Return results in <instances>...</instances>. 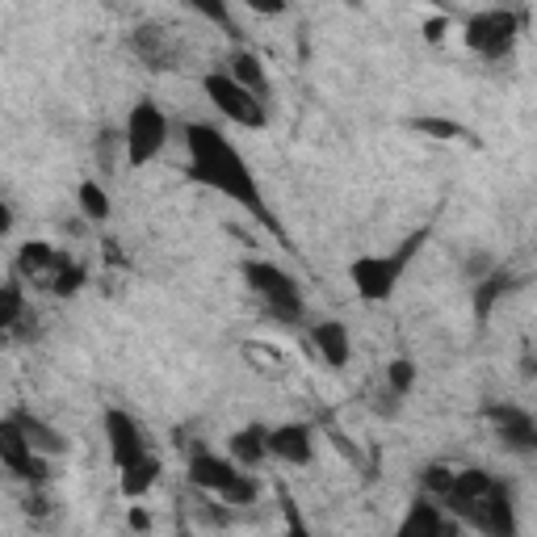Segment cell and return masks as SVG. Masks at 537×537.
<instances>
[{
  "mask_svg": "<svg viewBox=\"0 0 537 537\" xmlns=\"http://www.w3.org/2000/svg\"><path fill=\"white\" fill-rule=\"evenodd\" d=\"M269 458L286 462V466H311V462H315V437H311V424L290 420V424L269 428Z\"/></svg>",
  "mask_w": 537,
  "mask_h": 537,
  "instance_id": "obj_12",
  "label": "cell"
},
{
  "mask_svg": "<svg viewBox=\"0 0 537 537\" xmlns=\"http://www.w3.org/2000/svg\"><path fill=\"white\" fill-rule=\"evenodd\" d=\"M126 525H131V533H152V512H147L143 504H131V512H126Z\"/></svg>",
  "mask_w": 537,
  "mask_h": 537,
  "instance_id": "obj_34",
  "label": "cell"
},
{
  "mask_svg": "<svg viewBox=\"0 0 537 537\" xmlns=\"http://www.w3.org/2000/svg\"><path fill=\"white\" fill-rule=\"evenodd\" d=\"M235 475H240V466H235L227 454H214V449H206V445H198L189 454L185 479L198 496H223V491L235 483Z\"/></svg>",
  "mask_w": 537,
  "mask_h": 537,
  "instance_id": "obj_10",
  "label": "cell"
},
{
  "mask_svg": "<svg viewBox=\"0 0 537 537\" xmlns=\"http://www.w3.org/2000/svg\"><path fill=\"white\" fill-rule=\"evenodd\" d=\"M21 508H26V517H51L55 504H51V496L42 487H30V496L21 500Z\"/></svg>",
  "mask_w": 537,
  "mask_h": 537,
  "instance_id": "obj_32",
  "label": "cell"
},
{
  "mask_svg": "<svg viewBox=\"0 0 537 537\" xmlns=\"http://www.w3.org/2000/svg\"><path fill=\"white\" fill-rule=\"evenodd\" d=\"M475 529L487 537H517V500H512V487L504 479H496V487H491Z\"/></svg>",
  "mask_w": 537,
  "mask_h": 537,
  "instance_id": "obj_13",
  "label": "cell"
},
{
  "mask_svg": "<svg viewBox=\"0 0 537 537\" xmlns=\"http://www.w3.org/2000/svg\"><path fill=\"white\" fill-rule=\"evenodd\" d=\"M101 433H105V445H110V462H114L118 470H122V466H131L135 458L147 454L143 424H139L131 412H122V407H105Z\"/></svg>",
  "mask_w": 537,
  "mask_h": 537,
  "instance_id": "obj_9",
  "label": "cell"
},
{
  "mask_svg": "<svg viewBox=\"0 0 537 537\" xmlns=\"http://www.w3.org/2000/svg\"><path fill=\"white\" fill-rule=\"evenodd\" d=\"M168 147V114L152 97H143L131 105L126 114V126H122V156L131 168H147L160 152Z\"/></svg>",
  "mask_w": 537,
  "mask_h": 537,
  "instance_id": "obj_4",
  "label": "cell"
},
{
  "mask_svg": "<svg viewBox=\"0 0 537 537\" xmlns=\"http://www.w3.org/2000/svg\"><path fill=\"white\" fill-rule=\"evenodd\" d=\"M26 315V294L17 282H0V332L17 328V319Z\"/></svg>",
  "mask_w": 537,
  "mask_h": 537,
  "instance_id": "obj_26",
  "label": "cell"
},
{
  "mask_svg": "<svg viewBox=\"0 0 537 537\" xmlns=\"http://www.w3.org/2000/svg\"><path fill=\"white\" fill-rule=\"evenodd\" d=\"M227 458L240 466V470L261 466V462L269 458V428H265V424H244V428H235V433L227 437Z\"/></svg>",
  "mask_w": 537,
  "mask_h": 537,
  "instance_id": "obj_17",
  "label": "cell"
},
{
  "mask_svg": "<svg viewBox=\"0 0 537 537\" xmlns=\"http://www.w3.org/2000/svg\"><path fill=\"white\" fill-rule=\"evenodd\" d=\"M391 537H462V525L449 517V512L437 504V500H428V496H416L412 508L403 512V521Z\"/></svg>",
  "mask_w": 537,
  "mask_h": 537,
  "instance_id": "obj_11",
  "label": "cell"
},
{
  "mask_svg": "<svg viewBox=\"0 0 537 537\" xmlns=\"http://www.w3.org/2000/svg\"><path fill=\"white\" fill-rule=\"evenodd\" d=\"M156 483H160V458L152 454V449H147L143 458H135L131 466L118 470V491H122V500H131V504L143 500Z\"/></svg>",
  "mask_w": 537,
  "mask_h": 537,
  "instance_id": "obj_19",
  "label": "cell"
},
{
  "mask_svg": "<svg viewBox=\"0 0 537 537\" xmlns=\"http://www.w3.org/2000/svg\"><path fill=\"white\" fill-rule=\"evenodd\" d=\"M244 282L248 290L261 298L265 311L277 319V324H303L307 319V303H303V290H298V282L273 261H244Z\"/></svg>",
  "mask_w": 537,
  "mask_h": 537,
  "instance_id": "obj_3",
  "label": "cell"
},
{
  "mask_svg": "<svg viewBox=\"0 0 537 537\" xmlns=\"http://www.w3.org/2000/svg\"><path fill=\"white\" fill-rule=\"evenodd\" d=\"M47 282H51L55 298H72V294L84 290V282H89V269H84L80 261H63V256H59V265H55V273L47 277Z\"/></svg>",
  "mask_w": 537,
  "mask_h": 537,
  "instance_id": "obj_23",
  "label": "cell"
},
{
  "mask_svg": "<svg viewBox=\"0 0 537 537\" xmlns=\"http://www.w3.org/2000/svg\"><path fill=\"white\" fill-rule=\"evenodd\" d=\"M521 26H525V13H512V9H483V13H470L466 26H462V38L466 47L483 55L487 63H500L512 55L521 38Z\"/></svg>",
  "mask_w": 537,
  "mask_h": 537,
  "instance_id": "obj_5",
  "label": "cell"
},
{
  "mask_svg": "<svg viewBox=\"0 0 537 537\" xmlns=\"http://www.w3.org/2000/svg\"><path fill=\"white\" fill-rule=\"evenodd\" d=\"M386 386H391L395 399L412 395V386H416V361L412 357H395L391 365H386Z\"/></svg>",
  "mask_w": 537,
  "mask_h": 537,
  "instance_id": "obj_27",
  "label": "cell"
},
{
  "mask_svg": "<svg viewBox=\"0 0 537 537\" xmlns=\"http://www.w3.org/2000/svg\"><path fill=\"white\" fill-rule=\"evenodd\" d=\"M214 500L227 504L231 512H235V508H252L256 500H261V483H256V479L248 475V470H240V475H235V483L223 491V496H214Z\"/></svg>",
  "mask_w": 537,
  "mask_h": 537,
  "instance_id": "obj_25",
  "label": "cell"
},
{
  "mask_svg": "<svg viewBox=\"0 0 537 537\" xmlns=\"http://www.w3.org/2000/svg\"><path fill=\"white\" fill-rule=\"evenodd\" d=\"M424 235L428 231H416V235H407V244L395 248V252H378V256H357V261L349 265V282L357 290L361 303H386L399 282H403V273L407 265H412V256L424 248Z\"/></svg>",
  "mask_w": 537,
  "mask_h": 537,
  "instance_id": "obj_2",
  "label": "cell"
},
{
  "mask_svg": "<svg viewBox=\"0 0 537 537\" xmlns=\"http://www.w3.org/2000/svg\"><path fill=\"white\" fill-rule=\"evenodd\" d=\"M487 424L496 428V437L504 449H512V454H537V420L525 412V407L517 403H487L483 407Z\"/></svg>",
  "mask_w": 537,
  "mask_h": 537,
  "instance_id": "obj_8",
  "label": "cell"
},
{
  "mask_svg": "<svg viewBox=\"0 0 537 537\" xmlns=\"http://www.w3.org/2000/svg\"><path fill=\"white\" fill-rule=\"evenodd\" d=\"M13 420H17L21 433H26V441H30L34 454H42V458H59V454H68V437H63L51 420H42L38 412H30V407H17Z\"/></svg>",
  "mask_w": 537,
  "mask_h": 537,
  "instance_id": "obj_16",
  "label": "cell"
},
{
  "mask_svg": "<svg viewBox=\"0 0 537 537\" xmlns=\"http://www.w3.org/2000/svg\"><path fill=\"white\" fill-rule=\"evenodd\" d=\"M193 13L206 17V21H214V26H223L231 38L240 34V30H235V13H231V5H219V0H202V5H193Z\"/></svg>",
  "mask_w": 537,
  "mask_h": 537,
  "instance_id": "obj_29",
  "label": "cell"
},
{
  "mask_svg": "<svg viewBox=\"0 0 537 537\" xmlns=\"http://www.w3.org/2000/svg\"><path fill=\"white\" fill-rule=\"evenodd\" d=\"M202 93H206V101L214 105V110H219L231 126H240V131H265L269 126V101L240 89L227 72H206L202 76Z\"/></svg>",
  "mask_w": 537,
  "mask_h": 537,
  "instance_id": "obj_6",
  "label": "cell"
},
{
  "mask_svg": "<svg viewBox=\"0 0 537 537\" xmlns=\"http://www.w3.org/2000/svg\"><path fill=\"white\" fill-rule=\"evenodd\" d=\"M449 487H454V466H445V462H428L420 466V496L428 500H445L449 496Z\"/></svg>",
  "mask_w": 537,
  "mask_h": 537,
  "instance_id": "obj_24",
  "label": "cell"
},
{
  "mask_svg": "<svg viewBox=\"0 0 537 537\" xmlns=\"http://www.w3.org/2000/svg\"><path fill=\"white\" fill-rule=\"evenodd\" d=\"M282 512H286V533L282 537H311V529H307V521L298 517V508H294V500L282 491Z\"/></svg>",
  "mask_w": 537,
  "mask_h": 537,
  "instance_id": "obj_30",
  "label": "cell"
},
{
  "mask_svg": "<svg viewBox=\"0 0 537 537\" xmlns=\"http://www.w3.org/2000/svg\"><path fill=\"white\" fill-rule=\"evenodd\" d=\"M114 147H122V131H101L97 135V160L114 164Z\"/></svg>",
  "mask_w": 537,
  "mask_h": 537,
  "instance_id": "obj_33",
  "label": "cell"
},
{
  "mask_svg": "<svg viewBox=\"0 0 537 537\" xmlns=\"http://www.w3.org/2000/svg\"><path fill=\"white\" fill-rule=\"evenodd\" d=\"M131 51L147 63V68H156V72H168L177 63V47H173V38H168L164 26H135L131 30Z\"/></svg>",
  "mask_w": 537,
  "mask_h": 537,
  "instance_id": "obj_15",
  "label": "cell"
},
{
  "mask_svg": "<svg viewBox=\"0 0 537 537\" xmlns=\"http://www.w3.org/2000/svg\"><path fill=\"white\" fill-rule=\"evenodd\" d=\"M185 152H189V181H198V185H206L214 193H223L227 202L248 210L265 231L282 235V223H277V214L269 210V202H265L261 185H256V173L248 168L244 152L219 131V126L189 122L185 126Z\"/></svg>",
  "mask_w": 537,
  "mask_h": 537,
  "instance_id": "obj_1",
  "label": "cell"
},
{
  "mask_svg": "<svg viewBox=\"0 0 537 537\" xmlns=\"http://www.w3.org/2000/svg\"><path fill=\"white\" fill-rule=\"evenodd\" d=\"M240 89H248L252 97H269V72H265V63H261V55H252L248 47H235L231 55H227V68H223Z\"/></svg>",
  "mask_w": 537,
  "mask_h": 537,
  "instance_id": "obj_18",
  "label": "cell"
},
{
  "mask_svg": "<svg viewBox=\"0 0 537 537\" xmlns=\"http://www.w3.org/2000/svg\"><path fill=\"white\" fill-rule=\"evenodd\" d=\"M311 345L332 370H345V365L353 361V336L340 319H319V324H311Z\"/></svg>",
  "mask_w": 537,
  "mask_h": 537,
  "instance_id": "obj_14",
  "label": "cell"
},
{
  "mask_svg": "<svg viewBox=\"0 0 537 537\" xmlns=\"http://www.w3.org/2000/svg\"><path fill=\"white\" fill-rule=\"evenodd\" d=\"M9 231H13V206L0 198V235H9Z\"/></svg>",
  "mask_w": 537,
  "mask_h": 537,
  "instance_id": "obj_36",
  "label": "cell"
},
{
  "mask_svg": "<svg viewBox=\"0 0 537 537\" xmlns=\"http://www.w3.org/2000/svg\"><path fill=\"white\" fill-rule=\"evenodd\" d=\"M0 466L9 475H17L26 487H47V479H51V458L34 454L13 416H0Z\"/></svg>",
  "mask_w": 537,
  "mask_h": 537,
  "instance_id": "obj_7",
  "label": "cell"
},
{
  "mask_svg": "<svg viewBox=\"0 0 537 537\" xmlns=\"http://www.w3.org/2000/svg\"><path fill=\"white\" fill-rule=\"evenodd\" d=\"M59 265V252L47 240H26L17 248V277H51Z\"/></svg>",
  "mask_w": 537,
  "mask_h": 537,
  "instance_id": "obj_21",
  "label": "cell"
},
{
  "mask_svg": "<svg viewBox=\"0 0 537 537\" xmlns=\"http://www.w3.org/2000/svg\"><path fill=\"white\" fill-rule=\"evenodd\" d=\"M517 286L512 277L504 273V269H496V273H487L483 282H475V294H470V303H475V324L483 328L487 319H491V311H496L500 303H504V294Z\"/></svg>",
  "mask_w": 537,
  "mask_h": 537,
  "instance_id": "obj_20",
  "label": "cell"
},
{
  "mask_svg": "<svg viewBox=\"0 0 537 537\" xmlns=\"http://www.w3.org/2000/svg\"><path fill=\"white\" fill-rule=\"evenodd\" d=\"M407 126L420 131V135H428V139H470L466 126L462 122H449V118H412Z\"/></svg>",
  "mask_w": 537,
  "mask_h": 537,
  "instance_id": "obj_28",
  "label": "cell"
},
{
  "mask_svg": "<svg viewBox=\"0 0 537 537\" xmlns=\"http://www.w3.org/2000/svg\"><path fill=\"white\" fill-rule=\"evenodd\" d=\"M445 26H449L445 17H428V21H424V38H428V42H441V38H445Z\"/></svg>",
  "mask_w": 537,
  "mask_h": 537,
  "instance_id": "obj_35",
  "label": "cell"
},
{
  "mask_svg": "<svg viewBox=\"0 0 537 537\" xmlns=\"http://www.w3.org/2000/svg\"><path fill=\"white\" fill-rule=\"evenodd\" d=\"M252 13H269V17H277V13H286V5H277V0H269V5H265V0H256Z\"/></svg>",
  "mask_w": 537,
  "mask_h": 537,
  "instance_id": "obj_37",
  "label": "cell"
},
{
  "mask_svg": "<svg viewBox=\"0 0 537 537\" xmlns=\"http://www.w3.org/2000/svg\"><path fill=\"white\" fill-rule=\"evenodd\" d=\"M466 282H483L487 273H496V261H491L487 252H475V256H466Z\"/></svg>",
  "mask_w": 537,
  "mask_h": 537,
  "instance_id": "obj_31",
  "label": "cell"
},
{
  "mask_svg": "<svg viewBox=\"0 0 537 537\" xmlns=\"http://www.w3.org/2000/svg\"><path fill=\"white\" fill-rule=\"evenodd\" d=\"M76 206H80V214H84V219H89V223H110V214H114V206H110V189H105L101 181H80L76 185Z\"/></svg>",
  "mask_w": 537,
  "mask_h": 537,
  "instance_id": "obj_22",
  "label": "cell"
}]
</instances>
